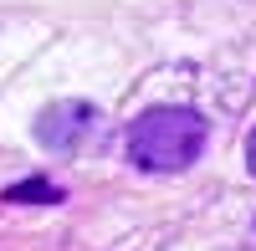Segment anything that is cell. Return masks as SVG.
I'll return each instance as SVG.
<instances>
[{"mask_svg": "<svg viewBox=\"0 0 256 251\" xmlns=\"http://www.w3.org/2000/svg\"><path fill=\"white\" fill-rule=\"evenodd\" d=\"M205 118L195 108H148L128 128V159L148 174H180L205 149Z\"/></svg>", "mask_w": 256, "mask_h": 251, "instance_id": "obj_1", "label": "cell"}, {"mask_svg": "<svg viewBox=\"0 0 256 251\" xmlns=\"http://www.w3.org/2000/svg\"><path fill=\"white\" fill-rule=\"evenodd\" d=\"M6 200H41V205H56L62 190H56V184H46V180H31V184H16Z\"/></svg>", "mask_w": 256, "mask_h": 251, "instance_id": "obj_3", "label": "cell"}, {"mask_svg": "<svg viewBox=\"0 0 256 251\" xmlns=\"http://www.w3.org/2000/svg\"><path fill=\"white\" fill-rule=\"evenodd\" d=\"M92 123H98V108H88V102H52L36 118V138L46 149H77L92 134Z\"/></svg>", "mask_w": 256, "mask_h": 251, "instance_id": "obj_2", "label": "cell"}, {"mask_svg": "<svg viewBox=\"0 0 256 251\" xmlns=\"http://www.w3.org/2000/svg\"><path fill=\"white\" fill-rule=\"evenodd\" d=\"M246 170L256 174V128H251V138H246Z\"/></svg>", "mask_w": 256, "mask_h": 251, "instance_id": "obj_4", "label": "cell"}]
</instances>
